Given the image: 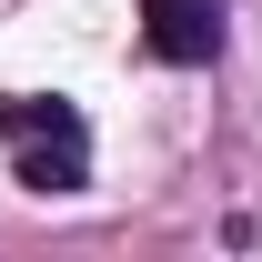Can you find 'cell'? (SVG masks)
Segmentation results:
<instances>
[{"label":"cell","instance_id":"6da1fadb","mask_svg":"<svg viewBox=\"0 0 262 262\" xmlns=\"http://www.w3.org/2000/svg\"><path fill=\"white\" fill-rule=\"evenodd\" d=\"M0 141H10V171L31 192H81L91 182V121L61 91H10L0 101Z\"/></svg>","mask_w":262,"mask_h":262},{"label":"cell","instance_id":"7a4b0ae2","mask_svg":"<svg viewBox=\"0 0 262 262\" xmlns=\"http://www.w3.org/2000/svg\"><path fill=\"white\" fill-rule=\"evenodd\" d=\"M141 40L162 51V61H212L222 51V0H141Z\"/></svg>","mask_w":262,"mask_h":262}]
</instances>
